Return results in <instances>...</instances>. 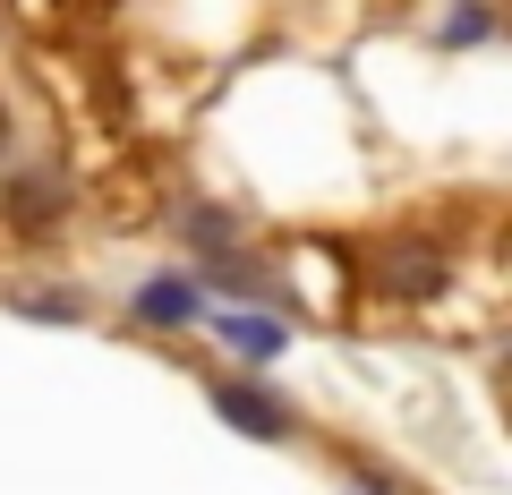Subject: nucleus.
Instances as JSON below:
<instances>
[{
	"label": "nucleus",
	"instance_id": "nucleus-4",
	"mask_svg": "<svg viewBox=\"0 0 512 495\" xmlns=\"http://www.w3.org/2000/svg\"><path fill=\"white\" fill-rule=\"evenodd\" d=\"M137 325H197V282H180V274H154L146 291H137Z\"/></svg>",
	"mask_w": 512,
	"mask_h": 495
},
{
	"label": "nucleus",
	"instance_id": "nucleus-5",
	"mask_svg": "<svg viewBox=\"0 0 512 495\" xmlns=\"http://www.w3.org/2000/svg\"><path fill=\"white\" fill-rule=\"evenodd\" d=\"M222 342L248 350V359H274V350H282V325H256V316H222Z\"/></svg>",
	"mask_w": 512,
	"mask_h": 495
},
{
	"label": "nucleus",
	"instance_id": "nucleus-7",
	"mask_svg": "<svg viewBox=\"0 0 512 495\" xmlns=\"http://www.w3.org/2000/svg\"><path fill=\"white\" fill-rule=\"evenodd\" d=\"M444 35H453V43H478V35H487V9H478V0H461V9H453V26H444Z\"/></svg>",
	"mask_w": 512,
	"mask_h": 495
},
{
	"label": "nucleus",
	"instance_id": "nucleus-2",
	"mask_svg": "<svg viewBox=\"0 0 512 495\" xmlns=\"http://www.w3.org/2000/svg\"><path fill=\"white\" fill-rule=\"evenodd\" d=\"M60 205H69V180L60 171H18L9 197H0V214L18 222V231H35V222H60Z\"/></svg>",
	"mask_w": 512,
	"mask_h": 495
},
{
	"label": "nucleus",
	"instance_id": "nucleus-6",
	"mask_svg": "<svg viewBox=\"0 0 512 495\" xmlns=\"http://www.w3.org/2000/svg\"><path fill=\"white\" fill-rule=\"evenodd\" d=\"M231 231H239V222H231V214H214V205H197V214H188V239H205L214 257H222V239H231Z\"/></svg>",
	"mask_w": 512,
	"mask_h": 495
},
{
	"label": "nucleus",
	"instance_id": "nucleus-3",
	"mask_svg": "<svg viewBox=\"0 0 512 495\" xmlns=\"http://www.w3.org/2000/svg\"><path fill=\"white\" fill-rule=\"evenodd\" d=\"M214 410H222L231 427H248V436H291V427H299L274 393H256V385H214Z\"/></svg>",
	"mask_w": 512,
	"mask_h": 495
},
{
	"label": "nucleus",
	"instance_id": "nucleus-1",
	"mask_svg": "<svg viewBox=\"0 0 512 495\" xmlns=\"http://www.w3.org/2000/svg\"><path fill=\"white\" fill-rule=\"evenodd\" d=\"M376 282H384L393 299H427V291H444V282H453V257H444V248H427V239H393V248L376 257Z\"/></svg>",
	"mask_w": 512,
	"mask_h": 495
}]
</instances>
